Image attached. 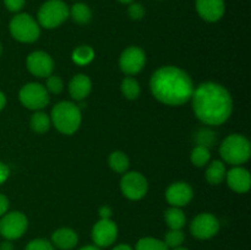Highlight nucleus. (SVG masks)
Listing matches in <instances>:
<instances>
[{
	"instance_id": "nucleus-1",
	"label": "nucleus",
	"mask_w": 251,
	"mask_h": 250,
	"mask_svg": "<svg viewBox=\"0 0 251 250\" xmlns=\"http://www.w3.org/2000/svg\"><path fill=\"white\" fill-rule=\"evenodd\" d=\"M193 109L195 115L207 125H221L227 122L233 110V100L225 86L203 82L194 88Z\"/></svg>"
},
{
	"instance_id": "nucleus-2",
	"label": "nucleus",
	"mask_w": 251,
	"mask_h": 250,
	"mask_svg": "<svg viewBox=\"0 0 251 250\" xmlns=\"http://www.w3.org/2000/svg\"><path fill=\"white\" fill-rule=\"evenodd\" d=\"M152 95L167 105H181L191 100L194 83L190 76L176 66H163L150 81Z\"/></svg>"
},
{
	"instance_id": "nucleus-3",
	"label": "nucleus",
	"mask_w": 251,
	"mask_h": 250,
	"mask_svg": "<svg viewBox=\"0 0 251 250\" xmlns=\"http://www.w3.org/2000/svg\"><path fill=\"white\" fill-rule=\"evenodd\" d=\"M50 120L54 126L61 134L71 135L80 127L81 125V110L80 107L73 102H59L51 109Z\"/></svg>"
},
{
	"instance_id": "nucleus-4",
	"label": "nucleus",
	"mask_w": 251,
	"mask_h": 250,
	"mask_svg": "<svg viewBox=\"0 0 251 250\" xmlns=\"http://www.w3.org/2000/svg\"><path fill=\"white\" fill-rule=\"evenodd\" d=\"M220 153L223 161L233 166L245 163L250 158L251 146L249 140L239 134H233L226 137L221 145Z\"/></svg>"
},
{
	"instance_id": "nucleus-5",
	"label": "nucleus",
	"mask_w": 251,
	"mask_h": 250,
	"mask_svg": "<svg viewBox=\"0 0 251 250\" xmlns=\"http://www.w3.org/2000/svg\"><path fill=\"white\" fill-rule=\"evenodd\" d=\"M70 16V9L63 0H48L38 11V25L44 28H55Z\"/></svg>"
},
{
	"instance_id": "nucleus-6",
	"label": "nucleus",
	"mask_w": 251,
	"mask_h": 250,
	"mask_svg": "<svg viewBox=\"0 0 251 250\" xmlns=\"http://www.w3.org/2000/svg\"><path fill=\"white\" fill-rule=\"evenodd\" d=\"M10 33L16 41L22 43H32L39 38L41 28L31 15L17 14L10 21Z\"/></svg>"
},
{
	"instance_id": "nucleus-7",
	"label": "nucleus",
	"mask_w": 251,
	"mask_h": 250,
	"mask_svg": "<svg viewBox=\"0 0 251 250\" xmlns=\"http://www.w3.org/2000/svg\"><path fill=\"white\" fill-rule=\"evenodd\" d=\"M28 227V220L22 212L5 213L0 220V234L6 240H15L21 238Z\"/></svg>"
},
{
	"instance_id": "nucleus-8",
	"label": "nucleus",
	"mask_w": 251,
	"mask_h": 250,
	"mask_svg": "<svg viewBox=\"0 0 251 250\" xmlns=\"http://www.w3.org/2000/svg\"><path fill=\"white\" fill-rule=\"evenodd\" d=\"M20 100L26 108L38 110L47 107L49 103V93L43 85L37 82H29L20 90Z\"/></svg>"
},
{
	"instance_id": "nucleus-9",
	"label": "nucleus",
	"mask_w": 251,
	"mask_h": 250,
	"mask_svg": "<svg viewBox=\"0 0 251 250\" xmlns=\"http://www.w3.org/2000/svg\"><path fill=\"white\" fill-rule=\"evenodd\" d=\"M220 221L212 213H200L193 220L190 232L196 239L206 240L215 237L220 230Z\"/></svg>"
},
{
	"instance_id": "nucleus-10",
	"label": "nucleus",
	"mask_w": 251,
	"mask_h": 250,
	"mask_svg": "<svg viewBox=\"0 0 251 250\" xmlns=\"http://www.w3.org/2000/svg\"><path fill=\"white\" fill-rule=\"evenodd\" d=\"M120 189L125 198L129 200H140L144 198L149 189L146 178L139 172H129L120 180Z\"/></svg>"
},
{
	"instance_id": "nucleus-11",
	"label": "nucleus",
	"mask_w": 251,
	"mask_h": 250,
	"mask_svg": "<svg viewBox=\"0 0 251 250\" xmlns=\"http://www.w3.org/2000/svg\"><path fill=\"white\" fill-rule=\"evenodd\" d=\"M92 240L96 247H110L118 238V227L110 218H100L92 228Z\"/></svg>"
},
{
	"instance_id": "nucleus-12",
	"label": "nucleus",
	"mask_w": 251,
	"mask_h": 250,
	"mask_svg": "<svg viewBox=\"0 0 251 250\" xmlns=\"http://www.w3.org/2000/svg\"><path fill=\"white\" fill-rule=\"evenodd\" d=\"M146 64V54L139 47H129L122 53L119 65L123 73L135 75L144 69Z\"/></svg>"
},
{
	"instance_id": "nucleus-13",
	"label": "nucleus",
	"mask_w": 251,
	"mask_h": 250,
	"mask_svg": "<svg viewBox=\"0 0 251 250\" xmlns=\"http://www.w3.org/2000/svg\"><path fill=\"white\" fill-rule=\"evenodd\" d=\"M27 69L32 75L37 77H48L54 69V61L46 51H33L27 56Z\"/></svg>"
},
{
	"instance_id": "nucleus-14",
	"label": "nucleus",
	"mask_w": 251,
	"mask_h": 250,
	"mask_svg": "<svg viewBox=\"0 0 251 250\" xmlns=\"http://www.w3.org/2000/svg\"><path fill=\"white\" fill-rule=\"evenodd\" d=\"M193 196V188L188 183H184V181L172 184L166 191L167 201H168L169 205L174 206V207L186 206L191 201Z\"/></svg>"
},
{
	"instance_id": "nucleus-15",
	"label": "nucleus",
	"mask_w": 251,
	"mask_h": 250,
	"mask_svg": "<svg viewBox=\"0 0 251 250\" xmlns=\"http://www.w3.org/2000/svg\"><path fill=\"white\" fill-rule=\"evenodd\" d=\"M225 0H196V11L201 19L207 22H216L225 15Z\"/></svg>"
},
{
	"instance_id": "nucleus-16",
	"label": "nucleus",
	"mask_w": 251,
	"mask_h": 250,
	"mask_svg": "<svg viewBox=\"0 0 251 250\" xmlns=\"http://www.w3.org/2000/svg\"><path fill=\"white\" fill-rule=\"evenodd\" d=\"M227 184L233 191L239 194L248 193L251 186V176L248 169L235 166L226 174Z\"/></svg>"
},
{
	"instance_id": "nucleus-17",
	"label": "nucleus",
	"mask_w": 251,
	"mask_h": 250,
	"mask_svg": "<svg viewBox=\"0 0 251 250\" xmlns=\"http://www.w3.org/2000/svg\"><path fill=\"white\" fill-rule=\"evenodd\" d=\"M50 243L54 248L60 250H73L78 243V235L74 229L63 227L51 234Z\"/></svg>"
},
{
	"instance_id": "nucleus-18",
	"label": "nucleus",
	"mask_w": 251,
	"mask_h": 250,
	"mask_svg": "<svg viewBox=\"0 0 251 250\" xmlns=\"http://www.w3.org/2000/svg\"><path fill=\"white\" fill-rule=\"evenodd\" d=\"M91 90H92V82L85 74L75 75L69 83V93L75 100H85L90 95Z\"/></svg>"
},
{
	"instance_id": "nucleus-19",
	"label": "nucleus",
	"mask_w": 251,
	"mask_h": 250,
	"mask_svg": "<svg viewBox=\"0 0 251 250\" xmlns=\"http://www.w3.org/2000/svg\"><path fill=\"white\" fill-rule=\"evenodd\" d=\"M226 174L227 171L223 162L221 161H212L206 169V179L212 185H218L222 183L226 179Z\"/></svg>"
},
{
	"instance_id": "nucleus-20",
	"label": "nucleus",
	"mask_w": 251,
	"mask_h": 250,
	"mask_svg": "<svg viewBox=\"0 0 251 250\" xmlns=\"http://www.w3.org/2000/svg\"><path fill=\"white\" fill-rule=\"evenodd\" d=\"M164 221H166L169 229H181L185 225L186 217L185 213L180 210V207L172 206L164 212Z\"/></svg>"
},
{
	"instance_id": "nucleus-21",
	"label": "nucleus",
	"mask_w": 251,
	"mask_h": 250,
	"mask_svg": "<svg viewBox=\"0 0 251 250\" xmlns=\"http://www.w3.org/2000/svg\"><path fill=\"white\" fill-rule=\"evenodd\" d=\"M70 16L78 25H86L92 19V11L83 2H76L70 9Z\"/></svg>"
},
{
	"instance_id": "nucleus-22",
	"label": "nucleus",
	"mask_w": 251,
	"mask_h": 250,
	"mask_svg": "<svg viewBox=\"0 0 251 250\" xmlns=\"http://www.w3.org/2000/svg\"><path fill=\"white\" fill-rule=\"evenodd\" d=\"M51 124L50 117L48 114L43 112H36L31 117V122H29V125H31V129L33 130L37 134H44L49 130Z\"/></svg>"
},
{
	"instance_id": "nucleus-23",
	"label": "nucleus",
	"mask_w": 251,
	"mask_h": 250,
	"mask_svg": "<svg viewBox=\"0 0 251 250\" xmlns=\"http://www.w3.org/2000/svg\"><path fill=\"white\" fill-rule=\"evenodd\" d=\"M109 167L117 173H125L130 166L129 158L126 154L122 151H114L110 153L109 159Z\"/></svg>"
},
{
	"instance_id": "nucleus-24",
	"label": "nucleus",
	"mask_w": 251,
	"mask_h": 250,
	"mask_svg": "<svg viewBox=\"0 0 251 250\" xmlns=\"http://www.w3.org/2000/svg\"><path fill=\"white\" fill-rule=\"evenodd\" d=\"M122 93L124 95L125 98L127 100H136L140 96V85L134 77H125L124 80L122 81Z\"/></svg>"
},
{
	"instance_id": "nucleus-25",
	"label": "nucleus",
	"mask_w": 251,
	"mask_h": 250,
	"mask_svg": "<svg viewBox=\"0 0 251 250\" xmlns=\"http://www.w3.org/2000/svg\"><path fill=\"white\" fill-rule=\"evenodd\" d=\"M95 59V50L90 46H80L74 50L73 60L78 65H86Z\"/></svg>"
},
{
	"instance_id": "nucleus-26",
	"label": "nucleus",
	"mask_w": 251,
	"mask_h": 250,
	"mask_svg": "<svg viewBox=\"0 0 251 250\" xmlns=\"http://www.w3.org/2000/svg\"><path fill=\"white\" fill-rule=\"evenodd\" d=\"M135 250H169L163 240L152 237L141 238L136 243Z\"/></svg>"
},
{
	"instance_id": "nucleus-27",
	"label": "nucleus",
	"mask_w": 251,
	"mask_h": 250,
	"mask_svg": "<svg viewBox=\"0 0 251 250\" xmlns=\"http://www.w3.org/2000/svg\"><path fill=\"white\" fill-rule=\"evenodd\" d=\"M191 162L194 166L196 167H203L210 162L211 159V152L208 147L205 146H196L195 149L191 151Z\"/></svg>"
},
{
	"instance_id": "nucleus-28",
	"label": "nucleus",
	"mask_w": 251,
	"mask_h": 250,
	"mask_svg": "<svg viewBox=\"0 0 251 250\" xmlns=\"http://www.w3.org/2000/svg\"><path fill=\"white\" fill-rule=\"evenodd\" d=\"M185 240V234L181 229H169L164 237V244L168 247V249H174V248L181 247Z\"/></svg>"
},
{
	"instance_id": "nucleus-29",
	"label": "nucleus",
	"mask_w": 251,
	"mask_h": 250,
	"mask_svg": "<svg viewBox=\"0 0 251 250\" xmlns=\"http://www.w3.org/2000/svg\"><path fill=\"white\" fill-rule=\"evenodd\" d=\"M216 141V135L215 132L211 131L210 129H200L196 132V142H198L199 146H205L210 149L211 145L215 144Z\"/></svg>"
},
{
	"instance_id": "nucleus-30",
	"label": "nucleus",
	"mask_w": 251,
	"mask_h": 250,
	"mask_svg": "<svg viewBox=\"0 0 251 250\" xmlns=\"http://www.w3.org/2000/svg\"><path fill=\"white\" fill-rule=\"evenodd\" d=\"M46 90L48 92L54 93V95H58V93H60L64 90L63 80L59 76H48Z\"/></svg>"
},
{
	"instance_id": "nucleus-31",
	"label": "nucleus",
	"mask_w": 251,
	"mask_h": 250,
	"mask_svg": "<svg viewBox=\"0 0 251 250\" xmlns=\"http://www.w3.org/2000/svg\"><path fill=\"white\" fill-rule=\"evenodd\" d=\"M25 250H55V248L46 239H34L27 244Z\"/></svg>"
},
{
	"instance_id": "nucleus-32",
	"label": "nucleus",
	"mask_w": 251,
	"mask_h": 250,
	"mask_svg": "<svg viewBox=\"0 0 251 250\" xmlns=\"http://www.w3.org/2000/svg\"><path fill=\"white\" fill-rule=\"evenodd\" d=\"M127 14H129L130 19L141 20L145 15V9L139 2H131L129 9H127Z\"/></svg>"
},
{
	"instance_id": "nucleus-33",
	"label": "nucleus",
	"mask_w": 251,
	"mask_h": 250,
	"mask_svg": "<svg viewBox=\"0 0 251 250\" xmlns=\"http://www.w3.org/2000/svg\"><path fill=\"white\" fill-rule=\"evenodd\" d=\"M26 0H4L6 9L11 12H19L25 6Z\"/></svg>"
},
{
	"instance_id": "nucleus-34",
	"label": "nucleus",
	"mask_w": 251,
	"mask_h": 250,
	"mask_svg": "<svg viewBox=\"0 0 251 250\" xmlns=\"http://www.w3.org/2000/svg\"><path fill=\"white\" fill-rule=\"evenodd\" d=\"M9 210V200L5 195L0 194V217L4 216Z\"/></svg>"
},
{
	"instance_id": "nucleus-35",
	"label": "nucleus",
	"mask_w": 251,
	"mask_h": 250,
	"mask_svg": "<svg viewBox=\"0 0 251 250\" xmlns=\"http://www.w3.org/2000/svg\"><path fill=\"white\" fill-rule=\"evenodd\" d=\"M9 176V167L5 163L0 162V184L4 183Z\"/></svg>"
},
{
	"instance_id": "nucleus-36",
	"label": "nucleus",
	"mask_w": 251,
	"mask_h": 250,
	"mask_svg": "<svg viewBox=\"0 0 251 250\" xmlns=\"http://www.w3.org/2000/svg\"><path fill=\"white\" fill-rule=\"evenodd\" d=\"M100 218H110V216H112V208L109 206H102L100 208Z\"/></svg>"
},
{
	"instance_id": "nucleus-37",
	"label": "nucleus",
	"mask_w": 251,
	"mask_h": 250,
	"mask_svg": "<svg viewBox=\"0 0 251 250\" xmlns=\"http://www.w3.org/2000/svg\"><path fill=\"white\" fill-rule=\"evenodd\" d=\"M0 250H14V244L11 240H5L0 244Z\"/></svg>"
},
{
	"instance_id": "nucleus-38",
	"label": "nucleus",
	"mask_w": 251,
	"mask_h": 250,
	"mask_svg": "<svg viewBox=\"0 0 251 250\" xmlns=\"http://www.w3.org/2000/svg\"><path fill=\"white\" fill-rule=\"evenodd\" d=\"M112 250H134L129 244H119L117 247L113 248Z\"/></svg>"
},
{
	"instance_id": "nucleus-39",
	"label": "nucleus",
	"mask_w": 251,
	"mask_h": 250,
	"mask_svg": "<svg viewBox=\"0 0 251 250\" xmlns=\"http://www.w3.org/2000/svg\"><path fill=\"white\" fill-rule=\"evenodd\" d=\"M5 104H6V97H5L4 93L0 91V110L5 107Z\"/></svg>"
},
{
	"instance_id": "nucleus-40",
	"label": "nucleus",
	"mask_w": 251,
	"mask_h": 250,
	"mask_svg": "<svg viewBox=\"0 0 251 250\" xmlns=\"http://www.w3.org/2000/svg\"><path fill=\"white\" fill-rule=\"evenodd\" d=\"M78 250H102V249L98 247H96V245H86V247L81 248V249H78Z\"/></svg>"
},
{
	"instance_id": "nucleus-41",
	"label": "nucleus",
	"mask_w": 251,
	"mask_h": 250,
	"mask_svg": "<svg viewBox=\"0 0 251 250\" xmlns=\"http://www.w3.org/2000/svg\"><path fill=\"white\" fill-rule=\"evenodd\" d=\"M118 1L123 2V4H131V2L134 1V0H118Z\"/></svg>"
},
{
	"instance_id": "nucleus-42",
	"label": "nucleus",
	"mask_w": 251,
	"mask_h": 250,
	"mask_svg": "<svg viewBox=\"0 0 251 250\" xmlns=\"http://www.w3.org/2000/svg\"><path fill=\"white\" fill-rule=\"evenodd\" d=\"M172 250H189L188 248H184V247H178V248H174V249Z\"/></svg>"
},
{
	"instance_id": "nucleus-43",
	"label": "nucleus",
	"mask_w": 251,
	"mask_h": 250,
	"mask_svg": "<svg viewBox=\"0 0 251 250\" xmlns=\"http://www.w3.org/2000/svg\"><path fill=\"white\" fill-rule=\"evenodd\" d=\"M1 53H2V46L0 44V55H1Z\"/></svg>"
}]
</instances>
